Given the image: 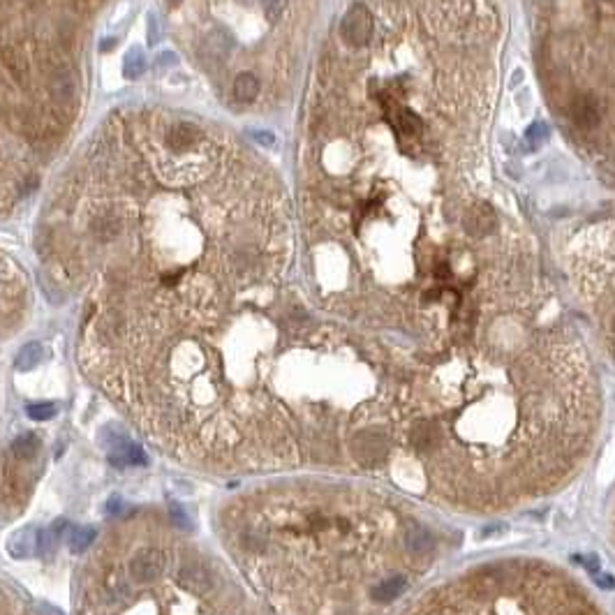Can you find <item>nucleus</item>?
Listing matches in <instances>:
<instances>
[{
  "instance_id": "nucleus-1",
  "label": "nucleus",
  "mask_w": 615,
  "mask_h": 615,
  "mask_svg": "<svg viewBox=\"0 0 615 615\" xmlns=\"http://www.w3.org/2000/svg\"><path fill=\"white\" fill-rule=\"evenodd\" d=\"M599 389L581 347L553 333L490 331L402 373L391 465L461 512H502L553 493L590 451Z\"/></svg>"
},
{
  "instance_id": "nucleus-2",
  "label": "nucleus",
  "mask_w": 615,
  "mask_h": 615,
  "mask_svg": "<svg viewBox=\"0 0 615 615\" xmlns=\"http://www.w3.org/2000/svg\"><path fill=\"white\" fill-rule=\"evenodd\" d=\"M236 571L276 615H386L435 565L437 537L386 493L278 481L218 509Z\"/></svg>"
},
{
  "instance_id": "nucleus-3",
  "label": "nucleus",
  "mask_w": 615,
  "mask_h": 615,
  "mask_svg": "<svg viewBox=\"0 0 615 615\" xmlns=\"http://www.w3.org/2000/svg\"><path fill=\"white\" fill-rule=\"evenodd\" d=\"M74 615H266L171 514L123 516L79 567Z\"/></svg>"
},
{
  "instance_id": "nucleus-4",
  "label": "nucleus",
  "mask_w": 615,
  "mask_h": 615,
  "mask_svg": "<svg viewBox=\"0 0 615 615\" xmlns=\"http://www.w3.org/2000/svg\"><path fill=\"white\" fill-rule=\"evenodd\" d=\"M28 461L19 458L14 453V446L3 444V433H0V507L10 504L19 493V479L23 477V470Z\"/></svg>"
},
{
  "instance_id": "nucleus-5",
  "label": "nucleus",
  "mask_w": 615,
  "mask_h": 615,
  "mask_svg": "<svg viewBox=\"0 0 615 615\" xmlns=\"http://www.w3.org/2000/svg\"><path fill=\"white\" fill-rule=\"evenodd\" d=\"M375 33V21H373V14L368 12V7L356 3L349 7V12L342 16L340 21V35L342 40L351 47H363V44L371 42Z\"/></svg>"
},
{
  "instance_id": "nucleus-6",
  "label": "nucleus",
  "mask_w": 615,
  "mask_h": 615,
  "mask_svg": "<svg viewBox=\"0 0 615 615\" xmlns=\"http://www.w3.org/2000/svg\"><path fill=\"white\" fill-rule=\"evenodd\" d=\"M571 116H574V123L578 128L592 130L597 128V123H599V102H597V98L590 93L578 95L574 104H571Z\"/></svg>"
},
{
  "instance_id": "nucleus-7",
  "label": "nucleus",
  "mask_w": 615,
  "mask_h": 615,
  "mask_svg": "<svg viewBox=\"0 0 615 615\" xmlns=\"http://www.w3.org/2000/svg\"><path fill=\"white\" fill-rule=\"evenodd\" d=\"M465 227H468V232H470L472 236H477V239L493 234V230H495L493 206L486 204V201H481V204L472 206L470 213H468V222H465Z\"/></svg>"
},
{
  "instance_id": "nucleus-8",
  "label": "nucleus",
  "mask_w": 615,
  "mask_h": 615,
  "mask_svg": "<svg viewBox=\"0 0 615 615\" xmlns=\"http://www.w3.org/2000/svg\"><path fill=\"white\" fill-rule=\"evenodd\" d=\"M257 93H259L257 77L250 74V72L239 74V79L234 81V95H236V100L243 102V104H250L254 98H257Z\"/></svg>"
},
{
  "instance_id": "nucleus-9",
  "label": "nucleus",
  "mask_w": 615,
  "mask_h": 615,
  "mask_svg": "<svg viewBox=\"0 0 615 615\" xmlns=\"http://www.w3.org/2000/svg\"><path fill=\"white\" fill-rule=\"evenodd\" d=\"M199 139L197 130L190 125H176L169 132V146H174V151H183V148H190Z\"/></svg>"
},
{
  "instance_id": "nucleus-10",
  "label": "nucleus",
  "mask_w": 615,
  "mask_h": 615,
  "mask_svg": "<svg viewBox=\"0 0 615 615\" xmlns=\"http://www.w3.org/2000/svg\"><path fill=\"white\" fill-rule=\"evenodd\" d=\"M118 232H120V225H118V220L116 218H98L93 222V234L98 236L100 241H111V239H116L118 236Z\"/></svg>"
},
{
  "instance_id": "nucleus-11",
  "label": "nucleus",
  "mask_w": 615,
  "mask_h": 615,
  "mask_svg": "<svg viewBox=\"0 0 615 615\" xmlns=\"http://www.w3.org/2000/svg\"><path fill=\"white\" fill-rule=\"evenodd\" d=\"M144 69H146V58L142 54V49H132L125 56V77L137 79V77H142Z\"/></svg>"
},
{
  "instance_id": "nucleus-12",
  "label": "nucleus",
  "mask_w": 615,
  "mask_h": 615,
  "mask_svg": "<svg viewBox=\"0 0 615 615\" xmlns=\"http://www.w3.org/2000/svg\"><path fill=\"white\" fill-rule=\"evenodd\" d=\"M38 356H40V345H26L21 349V354L16 356V368H19V371H30V368L38 363Z\"/></svg>"
},
{
  "instance_id": "nucleus-13",
  "label": "nucleus",
  "mask_w": 615,
  "mask_h": 615,
  "mask_svg": "<svg viewBox=\"0 0 615 615\" xmlns=\"http://www.w3.org/2000/svg\"><path fill=\"white\" fill-rule=\"evenodd\" d=\"M91 541H93V532L91 530H74L72 532V551L74 553H81L86 548H91Z\"/></svg>"
},
{
  "instance_id": "nucleus-14",
  "label": "nucleus",
  "mask_w": 615,
  "mask_h": 615,
  "mask_svg": "<svg viewBox=\"0 0 615 615\" xmlns=\"http://www.w3.org/2000/svg\"><path fill=\"white\" fill-rule=\"evenodd\" d=\"M259 5L264 7V12H266V16L271 21H276L280 14H283L287 0H259Z\"/></svg>"
},
{
  "instance_id": "nucleus-15",
  "label": "nucleus",
  "mask_w": 615,
  "mask_h": 615,
  "mask_svg": "<svg viewBox=\"0 0 615 615\" xmlns=\"http://www.w3.org/2000/svg\"><path fill=\"white\" fill-rule=\"evenodd\" d=\"M56 414V407L54 405H35V407H30V417L33 419H40V421H44V419H51Z\"/></svg>"
},
{
  "instance_id": "nucleus-16",
  "label": "nucleus",
  "mask_w": 615,
  "mask_h": 615,
  "mask_svg": "<svg viewBox=\"0 0 615 615\" xmlns=\"http://www.w3.org/2000/svg\"><path fill=\"white\" fill-rule=\"evenodd\" d=\"M527 137H530L534 144H539L541 139H546V137H548V130H546V125H539V123H537V125H532V128H530V132H527Z\"/></svg>"
},
{
  "instance_id": "nucleus-17",
  "label": "nucleus",
  "mask_w": 615,
  "mask_h": 615,
  "mask_svg": "<svg viewBox=\"0 0 615 615\" xmlns=\"http://www.w3.org/2000/svg\"><path fill=\"white\" fill-rule=\"evenodd\" d=\"M254 139H259V142H264V144H273L276 139L271 137V135H266V132H257V135H254Z\"/></svg>"
},
{
  "instance_id": "nucleus-18",
  "label": "nucleus",
  "mask_w": 615,
  "mask_h": 615,
  "mask_svg": "<svg viewBox=\"0 0 615 615\" xmlns=\"http://www.w3.org/2000/svg\"><path fill=\"white\" fill-rule=\"evenodd\" d=\"M113 44H116V40H104V42H102V49H111Z\"/></svg>"
}]
</instances>
